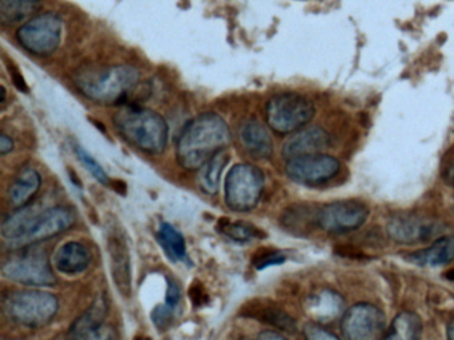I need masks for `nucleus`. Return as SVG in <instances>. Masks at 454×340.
Returning <instances> with one entry per match:
<instances>
[{"mask_svg": "<svg viewBox=\"0 0 454 340\" xmlns=\"http://www.w3.org/2000/svg\"><path fill=\"white\" fill-rule=\"evenodd\" d=\"M231 141L232 133L222 116L212 112L199 114L185 125L177 140V162L190 172L200 170L215 154L225 151Z\"/></svg>", "mask_w": 454, "mask_h": 340, "instance_id": "nucleus-1", "label": "nucleus"}, {"mask_svg": "<svg viewBox=\"0 0 454 340\" xmlns=\"http://www.w3.org/2000/svg\"><path fill=\"white\" fill-rule=\"evenodd\" d=\"M114 125L124 140L145 153H161L168 143L166 120L145 106L124 104L114 116Z\"/></svg>", "mask_w": 454, "mask_h": 340, "instance_id": "nucleus-2", "label": "nucleus"}, {"mask_svg": "<svg viewBox=\"0 0 454 340\" xmlns=\"http://www.w3.org/2000/svg\"><path fill=\"white\" fill-rule=\"evenodd\" d=\"M140 72L131 66L87 69L76 74L75 82L84 97L103 105H124L139 82Z\"/></svg>", "mask_w": 454, "mask_h": 340, "instance_id": "nucleus-3", "label": "nucleus"}, {"mask_svg": "<svg viewBox=\"0 0 454 340\" xmlns=\"http://www.w3.org/2000/svg\"><path fill=\"white\" fill-rule=\"evenodd\" d=\"M2 305L4 313L12 321L31 328L50 323L59 310L57 297L42 290H14L6 292Z\"/></svg>", "mask_w": 454, "mask_h": 340, "instance_id": "nucleus-4", "label": "nucleus"}, {"mask_svg": "<svg viewBox=\"0 0 454 340\" xmlns=\"http://www.w3.org/2000/svg\"><path fill=\"white\" fill-rule=\"evenodd\" d=\"M315 114V104L299 93H278L265 105L268 127L278 135L299 132L312 121Z\"/></svg>", "mask_w": 454, "mask_h": 340, "instance_id": "nucleus-5", "label": "nucleus"}, {"mask_svg": "<svg viewBox=\"0 0 454 340\" xmlns=\"http://www.w3.org/2000/svg\"><path fill=\"white\" fill-rule=\"evenodd\" d=\"M17 250V254L7 258L2 266V274L7 279L26 286H54L57 283L46 250L33 246Z\"/></svg>", "mask_w": 454, "mask_h": 340, "instance_id": "nucleus-6", "label": "nucleus"}, {"mask_svg": "<svg viewBox=\"0 0 454 340\" xmlns=\"http://www.w3.org/2000/svg\"><path fill=\"white\" fill-rule=\"evenodd\" d=\"M264 186L265 175L260 167L235 165L225 177V204L233 212H249L259 205Z\"/></svg>", "mask_w": 454, "mask_h": 340, "instance_id": "nucleus-7", "label": "nucleus"}, {"mask_svg": "<svg viewBox=\"0 0 454 340\" xmlns=\"http://www.w3.org/2000/svg\"><path fill=\"white\" fill-rule=\"evenodd\" d=\"M63 21L58 13L43 12L26 21L17 32L18 42L36 56H50L62 42Z\"/></svg>", "mask_w": 454, "mask_h": 340, "instance_id": "nucleus-8", "label": "nucleus"}, {"mask_svg": "<svg viewBox=\"0 0 454 340\" xmlns=\"http://www.w3.org/2000/svg\"><path fill=\"white\" fill-rule=\"evenodd\" d=\"M369 217V209L356 199L331 202L316 212V225L329 234H344L357 230Z\"/></svg>", "mask_w": 454, "mask_h": 340, "instance_id": "nucleus-9", "label": "nucleus"}, {"mask_svg": "<svg viewBox=\"0 0 454 340\" xmlns=\"http://www.w3.org/2000/svg\"><path fill=\"white\" fill-rule=\"evenodd\" d=\"M75 220V212L71 207H50L44 212H38L25 236L17 241L10 242V246L15 250L22 249L54 238L73 228Z\"/></svg>", "mask_w": 454, "mask_h": 340, "instance_id": "nucleus-10", "label": "nucleus"}, {"mask_svg": "<svg viewBox=\"0 0 454 340\" xmlns=\"http://www.w3.org/2000/svg\"><path fill=\"white\" fill-rule=\"evenodd\" d=\"M385 324L384 313L379 307L358 303L345 311L341 331L345 340H382Z\"/></svg>", "mask_w": 454, "mask_h": 340, "instance_id": "nucleus-11", "label": "nucleus"}, {"mask_svg": "<svg viewBox=\"0 0 454 340\" xmlns=\"http://www.w3.org/2000/svg\"><path fill=\"white\" fill-rule=\"evenodd\" d=\"M339 159L325 153L307 154L288 159L286 173L294 182L320 185L336 177L340 172Z\"/></svg>", "mask_w": 454, "mask_h": 340, "instance_id": "nucleus-12", "label": "nucleus"}, {"mask_svg": "<svg viewBox=\"0 0 454 340\" xmlns=\"http://www.w3.org/2000/svg\"><path fill=\"white\" fill-rule=\"evenodd\" d=\"M107 251L110 257L111 274L121 297H131V257L126 233L119 223H110L107 231Z\"/></svg>", "mask_w": 454, "mask_h": 340, "instance_id": "nucleus-13", "label": "nucleus"}, {"mask_svg": "<svg viewBox=\"0 0 454 340\" xmlns=\"http://www.w3.org/2000/svg\"><path fill=\"white\" fill-rule=\"evenodd\" d=\"M441 228V223L433 218L403 212L390 218L387 230V236L397 243L413 244L434 238Z\"/></svg>", "mask_w": 454, "mask_h": 340, "instance_id": "nucleus-14", "label": "nucleus"}, {"mask_svg": "<svg viewBox=\"0 0 454 340\" xmlns=\"http://www.w3.org/2000/svg\"><path fill=\"white\" fill-rule=\"evenodd\" d=\"M331 143V135L323 128H302L286 141L283 156L284 158L291 159L307 154L323 153L324 149L329 148Z\"/></svg>", "mask_w": 454, "mask_h": 340, "instance_id": "nucleus-15", "label": "nucleus"}, {"mask_svg": "<svg viewBox=\"0 0 454 340\" xmlns=\"http://www.w3.org/2000/svg\"><path fill=\"white\" fill-rule=\"evenodd\" d=\"M240 315L254 319V321H262V323L270 324V326L281 329V331H296V323H294L292 316L278 305H273L272 302H268V300H249L241 308Z\"/></svg>", "mask_w": 454, "mask_h": 340, "instance_id": "nucleus-16", "label": "nucleus"}, {"mask_svg": "<svg viewBox=\"0 0 454 340\" xmlns=\"http://www.w3.org/2000/svg\"><path fill=\"white\" fill-rule=\"evenodd\" d=\"M239 138L247 153L254 159H270L273 154V143L264 125L256 120H248L241 125Z\"/></svg>", "mask_w": 454, "mask_h": 340, "instance_id": "nucleus-17", "label": "nucleus"}, {"mask_svg": "<svg viewBox=\"0 0 454 340\" xmlns=\"http://www.w3.org/2000/svg\"><path fill=\"white\" fill-rule=\"evenodd\" d=\"M409 262L421 267H438L454 260V236H438L430 246L411 252Z\"/></svg>", "mask_w": 454, "mask_h": 340, "instance_id": "nucleus-18", "label": "nucleus"}, {"mask_svg": "<svg viewBox=\"0 0 454 340\" xmlns=\"http://www.w3.org/2000/svg\"><path fill=\"white\" fill-rule=\"evenodd\" d=\"M42 177L34 167H25L18 173L9 189V202L15 209L27 206L38 194Z\"/></svg>", "mask_w": 454, "mask_h": 340, "instance_id": "nucleus-19", "label": "nucleus"}, {"mask_svg": "<svg viewBox=\"0 0 454 340\" xmlns=\"http://www.w3.org/2000/svg\"><path fill=\"white\" fill-rule=\"evenodd\" d=\"M91 263V254L84 244L68 242L63 244L54 257V266L60 273L67 275L83 273Z\"/></svg>", "mask_w": 454, "mask_h": 340, "instance_id": "nucleus-20", "label": "nucleus"}, {"mask_svg": "<svg viewBox=\"0 0 454 340\" xmlns=\"http://www.w3.org/2000/svg\"><path fill=\"white\" fill-rule=\"evenodd\" d=\"M344 307L345 302L341 295L332 290H324L310 299L308 311L315 321L324 323V321H332L339 318Z\"/></svg>", "mask_w": 454, "mask_h": 340, "instance_id": "nucleus-21", "label": "nucleus"}, {"mask_svg": "<svg viewBox=\"0 0 454 340\" xmlns=\"http://www.w3.org/2000/svg\"><path fill=\"white\" fill-rule=\"evenodd\" d=\"M230 162V154L227 151H219L215 154L211 159L203 165L199 175V183H200L201 190L204 193L214 196L220 190V183H222L223 170Z\"/></svg>", "mask_w": 454, "mask_h": 340, "instance_id": "nucleus-22", "label": "nucleus"}, {"mask_svg": "<svg viewBox=\"0 0 454 340\" xmlns=\"http://www.w3.org/2000/svg\"><path fill=\"white\" fill-rule=\"evenodd\" d=\"M422 321L417 313L403 311L393 319L389 331L382 340H421Z\"/></svg>", "mask_w": 454, "mask_h": 340, "instance_id": "nucleus-23", "label": "nucleus"}, {"mask_svg": "<svg viewBox=\"0 0 454 340\" xmlns=\"http://www.w3.org/2000/svg\"><path fill=\"white\" fill-rule=\"evenodd\" d=\"M41 5L42 0H0V20L4 26L22 23L31 18Z\"/></svg>", "mask_w": 454, "mask_h": 340, "instance_id": "nucleus-24", "label": "nucleus"}, {"mask_svg": "<svg viewBox=\"0 0 454 340\" xmlns=\"http://www.w3.org/2000/svg\"><path fill=\"white\" fill-rule=\"evenodd\" d=\"M38 212L35 207L30 206V205L20 207L17 212L10 214L2 223V228H0L2 236L9 242H14L17 239L22 238L26 231L30 228L31 223H33L34 218L38 215Z\"/></svg>", "mask_w": 454, "mask_h": 340, "instance_id": "nucleus-25", "label": "nucleus"}, {"mask_svg": "<svg viewBox=\"0 0 454 340\" xmlns=\"http://www.w3.org/2000/svg\"><path fill=\"white\" fill-rule=\"evenodd\" d=\"M108 313L107 300L105 297H99L91 305L89 310L78 318V321L71 327L70 335L74 337L84 334V332L92 331V329L99 328L103 326L106 316Z\"/></svg>", "mask_w": 454, "mask_h": 340, "instance_id": "nucleus-26", "label": "nucleus"}, {"mask_svg": "<svg viewBox=\"0 0 454 340\" xmlns=\"http://www.w3.org/2000/svg\"><path fill=\"white\" fill-rule=\"evenodd\" d=\"M159 241L172 259L184 260L187 258L184 236L169 223H161L159 228Z\"/></svg>", "mask_w": 454, "mask_h": 340, "instance_id": "nucleus-27", "label": "nucleus"}, {"mask_svg": "<svg viewBox=\"0 0 454 340\" xmlns=\"http://www.w3.org/2000/svg\"><path fill=\"white\" fill-rule=\"evenodd\" d=\"M219 228L220 233L224 234V236H230L231 239L236 242H249L251 239L254 238H264V233L259 228H254L251 223L247 222H231L227 218H223V220H219Z\"/></svg>", "mask_w": 454, "mask_h": 340, "instance_id": "nucleus-28", "label": "nucleus"}, {"mask_svg": "<svg viewBox=\"0 0 454 340\" xmlns=\"http://www.w3.org/2000/svg\"><path fill=\"white\" fill-rule=\"evenodd\" d=\"M75 153L78 156V158L81 159L83 166L91 173L92 177L98 181V182L102 183V185H110L111 181L110 177H108L106 170L103 169L102 165L86 151V149L82 148V146H75Z\"/></svg>", "mask_w": 454, "mask_h": 340, "instance_id": "nucleus-29", "label": "nucleus"}, {"mask_svg": "<svg viewBox=\"0 0 454 340\" xmlns=\"http://www.w3.org/2000/svg\"><path fill=\"white\" fill-rule=\"evenodd\" d=\"M286 255L278 250L262 249L254 252L252 258V265L256 270H264L270 266H278L286 262Z\"/></svg>", "mask_w": 454, "mask_h": 340, "instance_id": "nucleus-30", "label": "nucleus"}, {"mask_svg": "<svg viewBox=\"0 0 454 340\" xmlns=\"http://www.w3.org/2000/svg\"><path fill=\"white\" fill-rule=\"evenodd\" d=\"M174 310L175 308L167 305V303L166 305H158L151 313L153 324L161 331L168 328L171 326L172 318H174Z\"/></svg>", "mask_w": 454, "mask_h": 340, "instance_id": "nucleus-31", "label": "nucleus"}, {"mask_svg": "<svg viewBox=\"0 0 454 340\" xmlns=\"http://www.w3.org/2000/svg\"><path fill=\"white\" fill-rule=\"evenodd\" d=\"M305 340H340L336 335L326 331L324 327L317 323H307L304 326Z\"/></svg>", "mask_w": 454, "mask_h": 340, "instance_id": "nucleus-32", "label": "nucleus"}, {"mask_svg": "<svg viewBox=\"0 0 454 340\" xmlns=\"http://www.w3.org/2000/svg\"><path fill=\"white\" fill-rule=\"evenodd\" d=\"M73 340H114V332L110 327H99V328L92 329V331L84 332L79 336L74 337Z\"/></svg>", "mask_w": 454, "mask_h": 340, "instance_id": "nucleus-33", "label": "nucleus"}, {"mask_svg": "<svg viewBox=\"0 0 454 340\" xmlns=\"http://www.w3.org/2000/svg\"><path fill=\"white\" fill-rule=\"evenodd\" d=\"M190 298L191 302H192L195 307H200V305H204L208 302V295H207L206 290H204V286L200 282L196 281L191 284Z\"/></svg>", "mask_w": 454, "mask_h": 340, "instance_id": "nucleus-34", "label": "nucleus"}, {"mask_svg": "<svg viewBox=\"0 0 454 340\" xmlns=\"http://www.w3.org/2000/svg\"><path fill=\"white\" fill-rule=\"evenodd\" d=\"M9 71L12 73V82H14L15 87L22 93H30V87H28L27 81L23 77L22 72L12 63L9 64Z\"/></svg>", "mask_w": 454, "mask_h": 340, "instance_id": "nucleus-35", "label": "nucleus"}, {"mask_svg": "<svg viewBox=\"0 0 454 340\" xmlns=\"http://www.w3.org/2000/svg\"><path fill=\"white\" fill-rule=\"evenodd\" d=\"M166 303L171 307H176L177 303L180 302L182 292H180L179 284L174 279H168V289H167Z\"/></svg>", "mask_w": 454, "mask_h": 340, "instance_id": "nucleus-36", "label": "nucleus"}, {"mask_svg": "<svg viewBox=\"0 0 454 340\" xmlns=\"http://www.w3.org/2000/svg\"><path fill=\"white\" fill-rule=\"evenodd\" d=\"M12 151H14V141L10 135L4 133L2 138H0V154L6 156V154L12 153Z\"/></svg>", "mask_w": 454, "mask_h": 340, "instance_id": "nucleus-37", "label": "nucleus"}, {"mask_svg": "<svg viewBox=\"0 0 454 340\" xmlns=\"http://www.w3.org/2000/svg\"><path fill=\"white\" fill-rule=\"evenodd\" d=\"M257 340H286L283 335L276 331H262Z\"/></svg>", "mask_w": 454, "mask_h": 340, "instance_id": "nucleus-38", "label": "nucleus"}, {"mask_svg": "<svg viewBox=\"0 0 454 340\" xmlns=\"http://www.w3.org/2000/svg\"><path fill=\"white\" fill-rule=\"evenodd\" d=\"M443 178H445V182L448 183V185L453 186L454 188V162L446 167L445 172H443Z\"/></svg>", "mask_w": 454, "mask_h": 340, "instance_id": "nucleus-39", "label": "nucleus"}, {"mask_svg": "<svg viewBox=\"0 0 454 340\" xmlns=\"http://www.w3.org/2000/svg\"><path fill=\"white\" fill-rule=\"evenodd\" d=\"M114 186H115L116 193L123 194V196L126 194V185L121 181H115Z\"/></svg>", "mask_w": 454, "mask_h": 340, "instance_id": "nucleus-40", "label": "nucleus"}, {"mask_svg": "<svg viewBox=\"0 0 454 340\" xmlns=\"http://www.w3.org/2000/svg\"><path fill=\"white\" fill-rule=\"evenodd\" d=\"M448 340H454V319L448 324Z\"/></svg>", "mask_w": 454, "mask_h": 340, "instance_id": "nucleus-41", "label": "nucleus"}, {"mask_svg": "<svg viewBox=\"0 0 454 340\" xmlns=\"http://www.w3.org/2000/svg\"><path fill=\"white\" fill-rule=\"evenodd\" d=\"M445 276L449 281L454 282V270L448 271V273L445 274Z\"/></svg>", "mask_w": 454, "mask_h": 340, "instance_id": "nucleus-42", "label": "nucleus"}, {"mask_svg": "<svg viewBox=\"0 0 454 340\" xmlns=\"http://www.w3.org/2000/svg\"><path fill=\"white\" fill-rule=\"evenodd\" d=\"M2 90H4V96H2V105H4V103H6V88H4V85H2Z\"/></svg>", "mask_w": 454, "mask_h": 340, "instance_id": "nucleus-43", "label": "nucleus"}, {"mask_svg": "<svg viewBox=\"0 0 454 340\" xmlns=\"http://www.w3.org/2000/svg\"><path fill=\"white\" fill-rule=\"evenodd\" d=\"M135 340H153L151 339V337H147V336H139V337H137V339Z\"/></svg>", "mask_w": 454, "mask_h": 340, "instance_id": "nucleus-44", "label": "nucleus"}, {"mask_svg": "<svg viewBox=\"0 0 454 340\" xmlns=\"http://www.w3.org/2000/svg\"><path fill=\"white\" fill-rule=\"evenodd\" d=\"M241 340H247V339H241Z\"/></svg>", "mask_w": 454, "mask_h": 340, "instance_id": "nucleus-45", "label": "nucleus"}]
</instances>
